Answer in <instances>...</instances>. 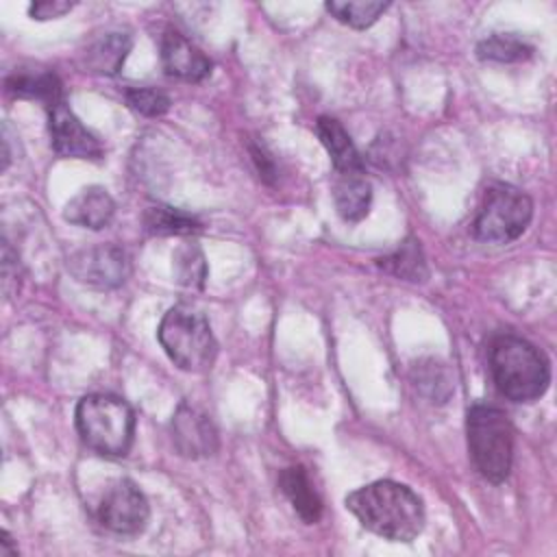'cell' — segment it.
<instances>
[{
  "label": "cell",
  "mask_w": 557,
  "mask_h": 557,
  "mask_svg": "<svg viewBox=\"0 0 557 557\" xmlns=\"http://www.w3.org/2000/svg\"><path fill=\"white\" fill-rule=\"evenodd\" d=\"M346 509L363 529L389 542H411L424 529L420 496L396 481L381 479L346 496Z\"/></svg>",
  "instance_id": "1"
},
{
  "label": "cell",
  "mask_w": 557,
  "mask_h": 557,
  "mask_svg": "<svg viewBox=\"0 0 557 557\" xmlns=\"http://www.w3.org/2000/svg\"><path fill=\"white\" fill-rule=\"evenodd\" d=\"M490 370L498 392L513 403L537 400L550 383V368L542 350L511 333L492 342Z\"/></svg>",
  "instance_id": "2"
},
{
  "label": "cell",
  "mask_w": 557,
  "mask_h": 557,
  "mask_svg": "<svg viewBox=\"0 0 557 557\" xmlns=\"http://www.w3.org/2000/svg\"><path fill=\"white\" fill-rule=\"evenodd\" d=\"M76 431L87 448L104 457H124L133 446L135 413L111 394H89L76 405Z\"/></svg>",
  "instance_id": "3"
},
{
  "label": "cell",
  "mask_w": 557,
  "mask_h": 557,
  "mask_svg": "<svg viewBox=\"0 0 557 557\" xmlns=\"http://www.w3.org/2000/svg\"><path fill=\"white\" fill-rule=\"evenodd\" d=\"M157 337L170 361L185 372H205L215 361L218 342L211 324L202 311L189 305L168 309Z\"/></svg>",
  "instance_id": "4"
},
{
  "label": "cell",
  "mask_w": 557,
  "mask_h": 557,
  "mask_svg": "<svg viewBox=\"0 0 557 557\" xmlns=\"http://www.w3.org/2000/svg\"><path fill=\"white\" fill-rule=\"evenodd\" d=\"M468 450L476 470L492 483L509 476L513 459V429L507 416L492 405H474L466 420Z\"/></svg>",
  "instance_id": "5"
},
{
  "label": "cell",
  "mask_w": 557,
  "mask_h": 557,
  "mask_svg": "<svg viewBox=\"0 0 557 557\" xmlns=\"http://www.w3.org/2000/svg\"><path fill=\"white\" fill-rule=\"evenodd\" d=\"M533 215L531 198L513 185L496 183L485 191L474 218V235L487 244H509L518 239Z\"/></svg>",
  "instance_id": "6"
},
{
  "label": "cell",
  "mask_w": 557,
  "mask_h": 557,
  "mask_svg": "<svg viewBox=\"0 0 557 557\" xmlns=\"http://www.w3.org/2000/svg\"><path fill=\"white\" fill-rule=\"evenodd\" d=\"M150 516L144 492L131 479H117L107 490L98 505V520L113 533L135 535Z\"/></svg>",
  "instance_id": "7"
},
{
  "label": "cell",
  "mask_w": 557,
  "mask_h": 557,
  "mask_svg": "<svg viewBox=\"0 0 557 557\" xmlns=\"http://www.w3.org/2000/svg\"><path fill=\"white\" fill-rule=\"evenodd\" d=\"M67 270L78 283L100 289H113L128 278L131 261L120 246L100 244L74 252L67 259Z\"/></svg>",
  "instance_id": "8"
},
{
  "label": "cell",
  "mask_w": 557,
  "mask_h": 557,
  "mask_svg": "<svg viewBox=\"0 0 557 557\" xmlns=\"http://www.w3.org/2000/svg\"><path fill=\"white\" fill-rule=\"evenodd\" d=\"M50 144L59 157L70 159H100L102 146L94 133H89L74 111L61 100L48 109Z\"/></svg>",
  "instance_id": "9"
},
{
  "label": "cell",
  "mask_w": 557,
  "mask_h": 557,
  "mask_svg": "<svg viewBox=\"0 0 557 557\" xmlns=\"http://www.w3.org/2000/svg\"><path fill=\"white\" fill-rule=\"evenodd\" d=\"M170 426H172V442L178 455L187 459H200L218 450L215 424L202 409L189 403H181L172 416Z\"/></svg>",
  "instance_id": "10"
},
{
  "label": "cell",
  "mask_w": 557,
  "mask_h": 557,
  "mask_svg": "<svg viewBox=\"0 0 557 557\" xmlns=\"http://www.w3.org/2000/svg\"><path fill=\"white\" fill-rule=\"evenodd\" d=\"M163 70L181 81L200 83L211 74V59L176 30H168L161 39Z\"/></svg>",
  "instance_id": "11"
},
{
  "label": "cell",
  "mask_w": 557,
  "mask_h": 557,
  "mask_svg": "<svg viewBox=\"0 0 557 557\" xmlns=\"http://www.w3.org/2000/svg\"><path fill=\"white\" fill-rule=\"evenodd\" d=\"M115 213V202L104 187H85L81 189L63 209V218L70 224L83 228H104Z\"/></svg>",
  "instance_id": "12"
},
{
  "label": "cell",
  "mask_w": 557,
  "mask_h": 557,
  "mask_svg": "<svg viewBox=\"0 0 557 557\" xmlns=\"http://www.w3.org/2000/svg\"><path fill=\"white\" fill-rule=\"evenodd\" d=\"M315 133L326 148L337 174H361L363 161L359 150L355 148L350 135L344 131V126L335 117H318Z\"/></svg>",
  "instance_id": "13"
},
{
  "label": "cell",
  "mask_w": 557,
  "mask_h": 557,
  "mask_svg": "<svg viewBox=\"0 0 557 557\" xmlns=\"http://www.w3.org/2000/svg\"><path fill=\"white\" fill-rule=\"evenodd\" d=\"M278 485L287 500L292 503L294 511L307 522L313 524L322 516V498L318 496L307 470L302 466H289L281 472Z\"/></svg>",
  "instance_id": "14"
},
{
  "label": "cell",
  "mask_w": 557,
  "mask_h": 557,
  "mask_svg": "<svg viewBox=\"0 0 557 557\" xmlns=\"http://www.w3.org/2000/svg\"><path fill=\"white\" fill-rule=\"evenodd\" d=\"M131 44H133L131 35L122 33V30H111V33L96 37L83 52L87 72L115 74L124 65Z\"/></svg>",
  "instance_id": "15"
},
{
  "label": "cell",
  "mask_w": 557,
  "mask_h": 557,
  "mask_svg": "<svg viewBox=\"0 0 557 557\" xmlns=\"http://www.w3.org/2000/svg\"><path fill=\"white\" fill-rule=\"evenodd\" d=\"M4 87L9 94L15 98H26V100H39L48 109L61 102V81L52 72L44 70H20L7 76Z\"/></svg>",
  "instance_id": "16"
},
{
  "label": "cell",
  "mask_w": 557,
  "mask_h": 557,
  "mask_svg": "<svg viewBox=\"0 0 557 557\" xmlns=\"http://www.w3.org/2000/svg\"><path fill=\"white\" fill-rule=\"evenodd\" d=\"M335 209L342 220L359 222L368 215L372 202V187L361 174H339L333 187Z\"/></svg>",
  "instance_id": "17"
},
{
  "label": "cell",
  "mask_w": 557,
  "mask_h": 557,
  "mask_svg": "<svg viewBox=\"0 0 557 557\" xmlns=\"http://www.w3.org/2000/svg\"><path fill=\"white\" fill-rule=\"evenodd\" d=\"M411 381L416 389L429 400V403H446L455 389L453 376L448 368L435 359L418 361L411 370Z\"/></svg>",
  "instance_id": "18"
},
{
  "label": "cell",
  "mask_w": 557,
  "mask_h": 557,
  "mask_svg": "<svg viewBox=\"0 0 557 557\" xmlns=\"http://www.w3.org/2000/svg\"><path fill=\"white\" fill-rule=\"evenodd\" d=\"M144 228L150 235H194L202 231V224L191 213H185L174 207L157 205L146 209Z\"/></svg>",
  "instance_id": "19"
},
{
  "label": "cell",
  "mask_w": 557,
  "mask_h": 557,
  "mask_svg": "<svg viewBox=\"0 0 557 557\" xmlns=\"http://www.w3.org/2000/svg\"><path fill=\"white\" fill-rule=\"evenodd\" d=\"M379 265L383 270H387L389 274L403 278V281H411V283H418V281H424L426 278V261H424V252H422V246L416 237H407L396 252H392L389 257L381 259Z\"/></svg>",
  "instance_id": "20"
},
{
  "label": "cell",
  "mask_w": 557,
  "mask_h": 557,
  "mask_svg": "<svg viewBox=\"0 0 557 557\" xmlns=\"http://www.w3.org/2000/svg\"><path fill=\"white\" fill-rule=\"evenodd\" d=\"M389 2H372V0H331L326 2V11L342 24L350 28H368L372 26L385 11Z\"/></svg>",
  "instance_id": "21"
},
{
  "label": "cell",
  "mask_w": 557,
  "mask_h": 557,
  "mask_svg": "<svg viewBox=\"0 0 557 557\" xmlns=\"http://www.w3.org/2000/svg\"><path fill=\"white\" fill-rule=\"evenodd\" d=\"M531 52L533 48L516 35H490L476 46V57L481 61H496V63L524 61L531 57Z\"/></svg>",
  "instance_id": "22"
},
{
  "label": "cell",
  "mask_w": 557,
  "mask_h": 557,
  "mask_svg": "<svg viewBox=\"0 0 557 557\" xmlns=\"http://www.w3.org/2000/svg\"><path fill=\"white\" fill-rule=\"evenodd\" d=\"M174 274L176 281L185 287H202L207 276V263L205 255L196 244H183L176 248L174 257Z\"/></svg>",
  "instance_id": "23"
},
{
  "label": "cell",
  "mask_w": 557,
  "mask_h": 557,
  "mask_svg": "<svg viewBox=\"0 0 557 557\" xmlns=\"http://www.w3.org/2000/svg\"><path fill=\"white\" fill-rule=\"evenodd\" d=\"M124 98L133 111L146 117H159L170 109V98L154 87H131Z\"/></svg>",
  "instance_id": "24"
},
{
  "label": "cell",
  "mask_w": 557,
  "mask_h": 557,
  "mask_svg": "<svg viewBox=\"0 0 557 557\" xmlns=\"http://www.w3.org/2000/svg\"><path fill=\"white\" fill-rule=\"evenodd\" d=\"M72 2H63V0H44V2H35L28 7V13L33 20H54L65 15L67 11H72Z\"/></svg>",
  "instance_id": "25"
},
{
  "label": "cell",
  "mask_w": 557,
  "mask_h": 557,
  "mask_svg": "<svg viewBox=\"0 0 557 557\" xmlns=\"http://www.w3.org/2000/svg\"><path fill=\"white\" fill-rule=\"evenodd\" d=\"M0 555L2 557H9V555H15L17 553V548L13 546V540H11V535L7 533V531H2V540H0Z\"/></svg>",
  "instance_id": "26"
}]
</instances>
